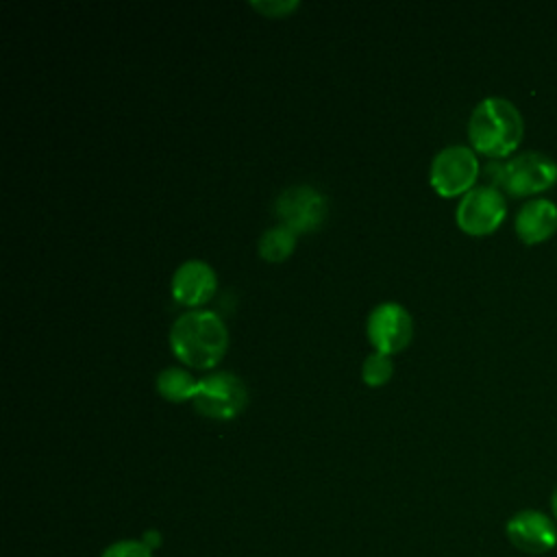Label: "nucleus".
I'll use <instances>...</instances> for the list:
<instances>
[{
	"mask_svg": "<svg viewBox=\"0 0 557 557\" xmlns=\"http://www.w3.org/2000/svg\"><path fill=\"white\" fill-rule=\"evenodd\" d=\"M170 348L178 361L196 370L218 366L228 348V331L222 318L207 309L181 313L170 329Z\"/></svg>",
	"mask_w": 557,
	"mask_h": 557,
	"instance_id": "nucleus-1",
	"label": "nucleus"
},
{
	"mask_svg": "<svg viewBox=\"0 0 557 557\" xmlns=\"http://www.w3.org/2000/svg\"><path fill=\"white\" fill-rule=\"evenodd\" d=\"M524 135V120L518 107L500 96L483 98L470 113V148L490 159H505L516 152Z\"/></svg>",
	"mask_w": 557,
	"mask_h": 557,
	"instance_id": "nucleus-2",
	"label": "nucleus"
},
{
	"mask_svg": "<svg viewBox=\"0 0 557 557\" xmlns=\"http://www.w3.org/2000/svg\"><path fill=\"white\" fill-rule=\"evenodd\" d=\"M492 187L513 198H531L557 185V161L544 152L527 150L490 165Z\"/></svg>",
	"mask_w": 557,
	"mask_h": 557,
	"instance_id": "nucleus-3",
	"label": "nucleus"
},
{
	"mask_svg": "<svg viewBox=\"0 0 557 557\" xmlns=\"http://www.w3.org/2000/svg\"><path fill=\"white\" fill-rule=\"evenodd\" d=\"M479 172L481 165L470 146H446L431 161L429 183L437 196L457 198L474 187Z\"/></svg>",
	"mask_w": 557,
	"mask_h": 557,
	"instance_id": "nucleus-4",
	"label": "nucleus"
},
{
	"mask_svg": "<svg viewBox=\"0 0 557 557\" xmlns=\"http://www.w3.org/2000/svg\"><path fill=\"white\" fill-rule=\"evenodd\" d=\"M507 218V202L500 189L492 185L472 187L466 196H461L455 220L457 226L472 237L492 235Z\"/></svg>",
	"mask_w": 557,
	"mask_h": 557,
	"instance_id": "nucleus-5",
	"label": "nucleus"
},
{
	"mask_svg": "<svg viewBox=\"0 0 557 557\" xmlns=\"http://www.w3.org/2000/svg\"><path fill=\"white\" fill-rule=\"evenodd\" d=\"M194 407L213 420H233L248 403L246 385L231 372H213L198 381Z\"/></svg>",
	"mask_w": 557,
	"mask_h": 557,
	"instance_id": "nucleus-6",
	"label": "nucleus"
},
{
	"mask_svg": "<svg viewBox=\"0 0 557 557\" xmlns=\"http://www.w3.org/2000/svg\"><path fill=\"white\" fill-rule=\"evenodd\" d=\"M366 333L374 352L392 357L409 346L413 337V320L403 305L381 302L370 311Z\"/></svg>",
	"mask_w": 557,
	"mask_h": 557,
	"instance_id": "nucleus-7",
	"label": "nucleus"
},
{
	"mask_svg": "<svg viewBox=\"0 0 557 557\" xmlns=\"http://www.w3.org/2000/svg\"><path fill=\"white\" fill-rule=\"evenodd\" d=\"M507 540L527 555H544L557 546V522L540 509H520L505 524Z\"/></svg>",
	"mask_w": 557,
	"mask_h": 557,
	"instance_id": "nucleus-8",
	"label": "nucleus"
},
{
	"mask_svg": "<svg viewBox=\"0 0 557 557\" xmlns=\"http://www.w3.org/2000/svg\"><path fill=\"white\" fill-rule=\"evenodd\" d=\"M276 215L296 235L315 231L326 218V198L307 185L289 187L276 200Z\"/></svg>",
	"mask_w": 557,
	"mask_h": 557,
	"instance_id": "nucleus-9",
	"label": "nucleus"
},
{
	"mask_svg": "<svg viewBox=\"0 0 557 557\" xmlns=\"http://www.w3.org/2000/svg\"><path fill=\"white\" fill-rule=\"evenodd\" d=\"M218 289V276L215 270L200 261L189 259L183 261L172 276V298L189 309H198L207 305Z\"/></svg>",
	"mask_w": 557,
	"mask_h": 557,
	"instance_id": "nucleus-10",
	"label": "nucleus"
},
{
	"mask_svg": "<svg viewBox=\"0 0 557 557\" xmlns=\"http://www.w3.org/2000/svg\"><path fill=\"white\" fill-rule=\"evenodd\" d=\"M513 231L527 246L546 242L557 231V205L542 196L527 200L513 218Z\"/></svg>",
	"mask_w": 557,
	"mask_h": 557,
	"instance_id": "nucleus-11",
	"label": "nucleus"
},
{
	"mask_svg": "<svg viewBox=\"0 0 557 557\" xmlns=\"http://www.w3.org/2000/svg\"><path fill=\"white\" fill-rule=\"evenodd\" d=\"M196 387H198V381L191 376V372L176 366L161 370L157 376V392L170 403L191 400L196 394Z\"/></svg>",
	"mask_w": 557,
	"mask_h": 557,
	"instance_id": "nucleus-12",
	"label": "nucleus"
},
{
	"mask_svg": "<svg viewBox=\"0 0 557 557\" xmlns=\"http://www.w3.org/2000/svg\"><path fill=\"white\" fill-rule=\"evenodd\" d=\"M294 248H296V233L285 224L268 228L259 239V255L268 263L285 261L294 252Z\"/></svg>",
	"mask_w": 557,
	"mask_h": 557,
	"instance_id": "nucleus-13",
	"label": "nucleus"
},
{
	"mask_svg": "<svg viewBox=\"0 0 557 557\" xmlns=\"http://www.w3.org/2000/svg\"><path fill=\"white\" fill-rule=\"evenodd\" d=\"M394 374V366L392 359L383 352H372L366 357L363 366H361V379L368 387H381L385 385Z\"/></svg>",
	"mask_w": 557,
	"mask_h": 557,
	"instance_id": "nucleus-14",
	"label": "nucleus"
},
{
	"mask_svg": "<svg viewBox=\"0 0 557 557\" xmlns=\"http://www.w3.org/2000/svg\"><path fill=\"white\" fill-rule=\"evenodd\" d=\"M102 557H152L150 546L146 542H137V540H122L111 544Z\"/></svg>",
	"mask_w": 557,
	"mask_h": 557,
	"instance_id": "nucleus-15",
	"label": "nucleus"
},
{
	"mask_svg": "<svg viewBox=\"0 0 557 557\" xmlns=\"http://www.w3.org/2000/svg\"><path fill=\"white\" fill-rule=\"evenodd\" d=\"M250 7L265 17H285L289 11L298 9V2H252Z\"/></svg>",
	"mask_w": 557,
	"mask_h": 557,
	"instance_id": "nucleus-16",
	"label": "nucleus"
},
{
	"mask_svg": "<svg viewBox=\"0 0 557 557\" xmlns=\"http://www.w3.org/2000/svg\"><path fill=\"white\" fill-rule=\"evenodd\" d=\"M550 513H553V518H555V522H557V485H555L553 492H550Z\"/></svg>",
	"mask_w": 557,
	"mask_h": 557,
	"instance_id": "nucleus-17",
	"label": "nucleus"
}]
</instances>
